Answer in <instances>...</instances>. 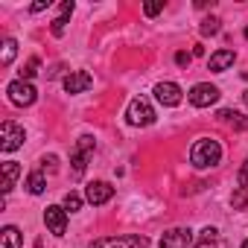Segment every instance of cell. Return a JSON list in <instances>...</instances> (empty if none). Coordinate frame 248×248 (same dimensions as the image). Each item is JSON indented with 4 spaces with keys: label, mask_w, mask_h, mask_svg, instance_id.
<instances>
[{
    "label": "cell",
    "mask_w": 248,
    "mask_h": 248,
    "mask_svg": "<svg viewBox=\"0 0 248 248\" xmlns=\"http://www.w3.org/2000/svg\"><path fill=\"white\" fill-rule=\"evenodd\" d=\"M190 161H193V167H199V170L216 167V164L222 161V146H219V140H213V138H199V140L193 143V149H190Z\"/></svg>",
    "instance_id": "cell-1"
},
{
    "label": "cell",
    "mask_w": 248,
    "mask_h": 248,
    "mask_svg": "<svg viewBox=\"0 0 248 248\" xmlns=\"http://www.w3.org/2000/svg\"><path fill=\"white\" fill-rule=\"evenodd\" d=\"M88 248H149V239L143 233H129V236H102L91 242Z\"/></svg>",
    "instance_id": "cell-2"
},
{
    "label": "cell",
    "mask_w": 248,
    "mask_h": 248,
    "mask_svg": "<svg viewBox=\"0 0 248 248\" xmlns=\"http://www.w3.org/2000/svg\"><path fill=\"white\" fill-rule=\"evenodd\" d=\"M126 117H129V123H132V126H152V123H155V108L149 105V99H143V96H135V99L129 102V111H126Z\"/></svg>",
    "instance_id": "cell-3"
},
{
    "label": "cell",
    "mask_w": 248,
    "mask_h": 248,
    "mask_svg": "<svg viewBox=\"0 0 248 248\" xmlns=\"http://www.w3.org/2000/svg\"><path fill=\"white\" fill-rule=\"evenodd\" d=\"M24 146V129L18 126V123L6 120L3 126H0V149L3 152H15Z\"/></svg>",
    "instance_id": "cell-4"
},
{
    "label": "cell",
    "mask_w": 248,
    "mask_h": 248,
    "mask_svg": "<svg viewBox=\"0 0 248 248\" xmlns=\"http://www.w3.org/2000/svg\"><path fill=\"white\" fill-rule=\"evenodd\" d=\"M6 93H9V99H12L15 105H21V108L32 105V102L38 99V91H35L30 82H24V79H15V82H9Z\"/></svg>",
    "instance_id": "cell-5"
},
{
    "label": "cell",
    "mask_w": 248,
    "mask_h": 248,
    "mask_svg": "<svg viewBox=\"0 0 248 248\" xmlns=\"http://www.w3.org/2000/svg\"><path fill=\"white\" fill-rule=\"evenodd\" d=\"M91 152H93V138H88V135H85V138H79L76 152H73V158H70V164H73V178H82V175H85Z\"/></svg>",
    "instance_id": "cell-6"
},
{
    "label": "cell",
    "mask_w": 248,
    "mask_h": 248,
    "mask_svg": "<svg viewBox=\"0 0 248 248\" xmlns=\"http://www.w3.org/2000/svg\"><path fill=\"white\" fill-rule=\"evenodd\" d=\"M216 99H219V88H216V85L199 82V85H193V91H190V102H193L196 108H207V105H213Z\"/></svg>",
    "instance_id": "cell-7"
},
{
    "label": "cell",
    "mask_w": 248,
    "mask_h": 248,
    "mask_svg": "<svg viewBox=\"0 0 248 248\" xmlns=\"http://www.w3.org/2000/svg\"><path fill=\"white\" fill-rule=\"evenodd\" d=\"M44 225L50 228V233L64 236V231H67V210L59 207V204H50V207L44 210Z\"/></svg>",
    "instance_id": "cell-8"
},
{
    "label": "cell",
    "mask_w": 248,
    "mask_h": 248,
    "mask_svg": "<svg viewBox=\"0 0 248 248\" xmlns=\"http://www.w3.org/2000/svg\"><path fill=\"white\" fill-rule=\"evenodd\" d=\"M155 96H158L161 105L175 108V105L181 102V88H178L175 82H158V85H155Z\"/></svg>",
    "instance_id": "cell-9"
},
{
    "label": "cell",
    "mask_w": 248,
    "mask_h": 248,
    "mask_svg": "<svg viewBox=\"0 0 248 248\" xmlns=\"http://www.w3.org/2000/svg\"><path fill=\"white\" fill-rule=\"evenodd\" d=\"M111 196H114V187L108 184V181H91L88 184V190H85V199L91 202V204H105V202H111Z\"/></svg>",
    "instance_id": "cell-10"
},
{
    "label": "cell",
    "mask_w": 248,
    "mask_h": 248,
    "mask_svg": "<svg viewBox=\"0 0 248 248\" xmlns=\"http://www.w3.org/2000/svg\"><path fill=\"white\" fill-rule=\"evenodd\" d=\"M193 231L190 228H172L161 236V248H190Z\"/></svg>",
    "instance_id": "cell-11"
},
{
    "label": "cell",
    "mask_w": 248,
    "mask_h": 248,
    "mask_svg": "<svg viewBox=\"0 0 248 248\" xmlns=\"http://www.w3.org/2000/svg\"><path fill=\"white\" fill-rule=\"evenodd\" d=\"M91 85H93V79H91V73H85V70H73V73L64 76V91H67V93H85Z\"/></svg>",
    "instance_id": "cell-12"
},
{
    "label": "cell",
    "mask_w": 248,
    "mask_h": 248,
    "mask_svg": "<svg viewBox=\"0 0 248 248\" xmlns=\"http://www.w3.org/2000/svg\"><path fill=\"white\" fill-rule=\"evenodd\" d=\"M233 59H236V53H233V50H219V53H213V56H210L207 67H210L213 73H222V70H228V67L233 64Z\"/></svg>",
    "instance_id": "cell-13"
},
{
    "label": "cell",
    "mask_w": 248,
    "mask_h": 248,
    "mask_svg": "<svg viewBox=\"0 0 248 248\" xmlns=\"http://www.w3.org/2000/svg\"><path fill=\"white\" fill-rule=\"evenodd\" d=\"M219 120L228 123V126L236 129V132H245V129H248V120H245L239 111H231V108H222V111H219Z\"/></svg>",
    "instance_id": "cell-14"
},
{
    "label": "cell",
    "mask_w": 248,
    "mask_h": 248,
    "mask_svg": "<svg viewBox=\"0 0 248 248\" xmlns=\"http://www.w3.org/2000/svg\"><path fill=\"white\" fill-rule=\"evenodd\" d=\"M18 175H21V167H18L15 161H6V164H3V196H9V193H12V187H15Z\"/></svg>",
    "instance_id": "cell-15"
},
{
    "label": "cell",
    "mask_w": 248,
    "mask_h": 248,
    "mask_svg": "<svg viewBox=\"0 0 248 248\" xmlns=\"http://www.w3.org/2000/svg\"><path fill=\"white\" fill-rule=\"evenodd\" d=\"M70 12H73V0H64L62 3V12H59V18L53 21V35H64V30H67V18H70Z\"/></svg>",
    "instance_id": "cell-16"
},
{
    "label": "cell",
    "mask_w": 248,
    "mask_h": 248,
    "mask_svg": "<svg viewBox=\"0 0 248 248\" xmlns=\"http://www.w3.org/2000/svg\"><path fill=\"white\" fill-rule=\"evenodd\" d=\"M0 239H3V245H0V248H21V231L15 228V225H6L3 231H0Z\"/></svg>",
    "instance_id": "cell-17"
},
{
    "label": "cell",
    "mask_w": 248,
    "mask_h": 248,
    "mask_svg": "<svg viewBox=\"0 0 248 248\" xmlns=\"http://www.w3.org/2000/svg\"><path fill=\"white\" fill-rule=\"evenodd\" d=\"M27 190H30L32 196H41V193L47 190V178H44V172H41V170L30 172V178H27Z\"/></svg>",
    "instance_id": "cell-18"
},
{
    "label": "cell",
    "mask_w": 248,
    "mask_h": 248,
    "mask_svg": "<svg viewBox=\"0 0 248 248\" xmlns=\"http://www.w3.org/2000/svg\"><path fill=\"white\" fill-rule=\"evenodd\" d=\"M15 53H18V41H15V38H6V41H3V56H0V64L9 67L12 59H15Z\"/></svg>",
    "instance_id": "cell-19"
},
{
    "label": "cell",
    "mask_w": 248,
    "mask_h": 248,
    "mask_svg": "<svg viewBox=\"0 0 248 248\" xmlns=\"http://www.w3.org/2000/svg\"><path fill=\"white\" fill-rule=\"evenodd\" d=\"M64 210H70V213L82 210V196H79V193H67V196H64Z\"/></svg>",
    "instance_id": "cell-20"
},
{
    "label": "cell",
    "mask_w": 248,
    "mask_h": 248,
    "mask_svg": "<svg viewBox=\"0 0 248 248\" xmlns=\"http://www.w3.org/2000/svg\"><path fill=\"white\" fill-rule=\"evenodd\" d=\"M35 73H38V59H30V62H27V67L21 70V79H24V82H30Z\"/></svg>",
    "instance_id": "cell-21"
},
{
    "label": "cell",
    "mask_w": 248,
    "mask_h": 248,
    "mask_svg": "<svg viewBox=\"0 0 248 248\" xmlns=\"http://www.w3.org/2000/svg\"><path fill=\"white\" fill-rule=\"evenodd\" d=\"M219 32V18H207L202 24V35H216Z\"/></svg>",
    "instance_id": "cell-22"
},
{
    "label": "cell",
    "mask_w": 248,
    "mask_h": 248,
    "mask_svg": "<svg viewBox=\"0 0 248 248\" xmlns=\"http://www.w3.org/2000/svg\"><path fill=\"white\" fill-rule=\"evenodd\" d=\"M231 202H233V207H245V204H248V190H242V187H239V190L233 193V199H231Z\"/></svg>",
    "instance_id": "cell-23"
},
{
    "label": "cell",
    "mask_w": 248,
    "mask_h": 248,
    "mask_svg": "<svg viewBox=\"0 0 248 248\" xmlns=\"http://www.w3.org/2000/svg\"><path fill=\"white\" fill-rule=\"evenodd\" d=\"M236 181H239V187H242V190H248V158H245V164H242V170H239Z\"/></svg>",
    "instance_id": "cell-24"
},
{
    "label": "cell",
    "mask_w": 248,
    "mask_h": 248,
    "mask_svg": "<svg viewBox=\"0 0 248 248\" xmlns=\"http://www.w3.org/2000/svg\"><path fill=\"white\" fill-rule=\"evenodd\" d=\"M190 62H193V53H184V50L175 53V64H178V67H187Z\"/></svg>",
    "instance_id": "cell-25"
},
{
    "label": "cell",
    "mask_w": 248,
    "mask_h": 248,
    "mask_svg": "<svg viewBox=\"0 0 248 248\" xmlns=\"http://www.w3.org/2000/svg\"><path fill=\"white\" fill-rule=\"evenodd\" d=\"M196 248H228V245H225L222 239H202Z\"/></svg>",
    "instance_id": "cell-26"
},
{
    "label": "cell",
    "mask_w": 248,
    "mask_h": 248,
    "mask_svg": "<svg viewBox=\"0 0 248 248\" xmlns=\"http://www.w3.org/2000/svg\"><path fill=\"white\" fill-rule=\"evenodd\" d=\"M161 9H164V6H161V3H146V6H143V12H146V15H149V18H152V15H158V12H161Z\"/></svg>",
    "instance_id": "cell-27"
},
{
    "label": "cell",
    "mask_w": 248,
    "mask_h": 248,
    "mask_svg": "<svg viewBox=\"0 0 248 248\" xmlns=\"http://www.w3.org/2000/svg\"><path fill=\"white\" fill-rule=\"evenodd\" d=\"M202 239H219V231L216 228H204L202 231Z\"/></svg>",
    "instance_id": "cell-28"
},
{
    "label": "cell",
    "mask_w": 248,
    "mask_h": 248,
    "mask_svg": "<svg viewBox=\"0 0 248 248\" xmlns=\"http://www.w3.org/2000/svg\"><path fill=\"white\" fill-rule=\"evenodd\" d=\"M47 6H50V3H44V0H41V3H32V6H30V12H44Z\"/></svg>",
    "instance_id": "cell-29"
},
{
    "label": "cell",
    "mask_w": 248,
    "mask_h": 248,
    "mask_svg": "<svg viewBox=\"0 0 248 248\" xmlns=\"http://www.w3.org/2000/svg\"><path fill=\"white\" fill-rule=\"evenodd\" d=\"M242 99H245V105H248V91H245V93H242Z\"/></svg>",
    "instance_id": "cell-30"
},
{
    "label": "cell",
    "mask_w": 248,
    "mask_h": 248,
    "mask_svg": "<svg viewBox=\"0 0 248 248\" xmlns=\"http://www.w3.org/2000/svg\"><path fill=\"white\" fill-rule=\"evenodd\" d=\"M242 248H248V239H245V242H242Z\"/></svg>",
    "instance_id": "cell-31"
},
{
    "label": "cell",
    "mask_w": 248,
    "mask_h": 248,
    "mask_svg": "<svg viewBox=\"0 0 248 248\" xmlns=\"http://www.w3.org/2000/svg\"><path fill=\"white\" fill-rule=\"evenodd\" d=\"M245 38H248V27H245Z\"/></svg>",
    "instance_id": "cell-32"
},
{
    "label": "cell",
    "mask_w": 248,
    "mask_h": 248,
    "mask_svg": "<svg viewBox=\"0 0 248 248\" xmlns=\"http://www.w3.org/2000/svg\"><path fill=\"white\" fill-rule=\"evenodd\" d=\"M245 79H248V70H245Z\"/></svg>",
    "instance_id": "cell-33"
}]
</instances>
